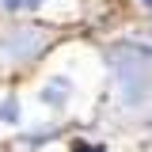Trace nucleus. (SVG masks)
I'll list each match as a JSON object with an SVG mask.
<instances>
[{
  "label": "nucleus",
  "mask_w": 152,
  "mask_h": 152,
  "mask_svg": "<svg viewBox=\"0 0 152 152\" xmlns=\"http://www.w3.org/2000/svg\"><path fill=\"white\" fill-rule=\"evenodd\" d=\"M141 4H148V8H152V0H141Z\"/></svg>",
  "instance_id": "6"
},
{
  "label": "nucleus",
  "mask_w": 152,
  "mask_h": 152,
  "mask_svg": "<svg viewBox=\"0 0 152 152\" xmlns=\"http://www.w3.org/2000/svg\"><path fill=\"white\" fill-rule=\"evenodd\" d=\"M4 8H8V12H38V8H42V0H4Z\"/></svg>",
  "instance_id": "3"
},
{
  "label": "nucleus",
  "mask_w": 152,
  "mask_h": 152,
  "mask_svg": "<svg viewBox=\"0 0 152 152\" xmlns=\"http://www.w3.org/2000/svg\"><path fill=\"white\" fill-rule=\"evenodd\" d=\"M72 152H107V145H76Z\"/></svg>",
  "instance_id": "5"
},
{
  "label": "nucleus",
  "mask_w": 152,
  "mask_h": 152,
  "mask_svg": "<svg viewBox=\"0 0 152 152\" xmlns=\"http://www.w3.org/2000/svg\"><path fill=\"white\" fill-rule=\"evenodd\" d=\"M27 42H42V34H38L34 27H19L15 34L8 38V57H12V61H27V57H34L38 50H31Z\"/></svg>",
  "instance_id": "1"
},
{
  "label": "nucleus",
  "mask_w": 152,
  "mask_h": 152,
  "mask_svg": "<svg viewBox=\"0 0 152 152\" xmlns=\"http://www.w3.org/2000/svg\"><path fill=\"white\" fill-rule=\"evenodd\" d=\"M0 118H4V122H19V99L8 95V99L0 103Z\"/></svg>",
  "instance_id": "4"
},
{
  "label": "nucleus",
  "mask_w": 152,
  "mask_h": 152,
  "mask_svg": "<svg viewBox=\"0 0 152 152\" xmlns=\"http://www.w3.org/2000/svg\"><path fill=\"white\" fill-rule=\"evenodd\" d=\"M65 91H69V80H65V76H57L50 88H42V99H46V103H57Z\"/></svg>",
  "instance_id": "2"
}]
</instances>
